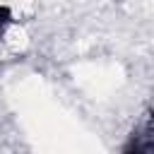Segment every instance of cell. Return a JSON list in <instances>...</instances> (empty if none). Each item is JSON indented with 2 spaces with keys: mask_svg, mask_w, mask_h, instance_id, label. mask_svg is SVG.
Here are the masks:
<instances>
[{
  "mask_svg": "<svg viewBox=\"0 0 154 154\" xmlns=\"http://www.w3.org/2000/svg\"><path fill=\"white\" fill-rule=\"evenodd\" d=\"M10 24H12V12H10L7 5H0V41H2V36H5Z\"/></svg>",
  "mask_w": 154,
  "mask_h": 154,
  "instance_id": "1",
  "label": "cell"
}]
</instances>
